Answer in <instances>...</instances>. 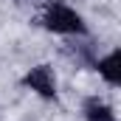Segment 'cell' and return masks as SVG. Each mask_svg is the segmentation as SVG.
Masks as SVG:
<instances>
[{"label":"cell","mask_w":121,"mask_h":121,"mask_svg":"<svg viewBox=\"0 0 121 121\" xmlns=\"http://www.w3.org/2000/svg\"><path fill=\"white\" fill-rule=\"evenodd\" d=\"M99 73L110 82V85H121V54L118 51H113V54H107L104 59H99Z\"/></svg>","instance_id":"obj_3"},{"label":"cell","mask_w":121,"mask_h":121,"mask_svg":"<svg viewBox=\"0 0 121 121\" xmlns=\"http://www.w3.org/2000/svg\"><path fill=\"white\" fill-rule=\"evenodd\" d=\"M85 118L87 121H118L116 113H113L101 99H87V101H85Z\"/></svg>","instance_id":"obj_4"},{"label":"cell","mask_w":121,"mask_h":121,"mask_svg":"<svg viewBox=\"0 0 121 121\" xmlns=\"http://www.w3.org/2000/svg\"><path fill=\"white\" fill-rule=\"evenodd\" d=\"M42 26L48 31H54V34H87L85 20H82L73 9H68V6H62V3L48 6V11H45V17H42Z\"/></svg>","instance_id":"obj_1"},{"label":"cell","mask_w":121,"mask_h":121,"mask_svg":"<svg viewBox=\"0 0 121 121\" xmlns=\"http://www.w3.org/2000/svg\"><path fill=\"white\" fill-rule=\"evenodd\" d=\"M23 85L31 87V90L37 93V96H42V99H54V96H56V76H54L51 65H37V68H31L28 73L23 76Z\"/></svg>","instance_id":"obj_2"}]
</instances>
